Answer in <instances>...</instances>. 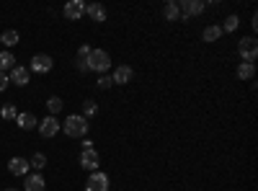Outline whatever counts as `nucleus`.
<instances>
[{
  "label": "nucleus",
  "instance_id": "nucleus-27",
  "mask_svg": "<svg viewBox=\"0 0 258 191\" xmlns=\"http://www.w3.org/2000/svg\"><path fill=\"white\" fill-rule=\"evenodd\" d=\"M88 54H91V47H88V44H83V47L78 49V57H75V59H80V62H88Z\"/></svg>",
  "mask_w": 258,
  "mask_h": 191
},
{
  "label": "nucleus",
  "instance_id": "nucleus-5",
  "mask_svg": "<svg viewBox=\"0 0 258 191\" xmlns=\"http://www.w3.org/2000/svg\"><path fill=\"white\" fill-rule=\"evenodd\" d=\"M52 68H54V62H52L49 54H34V57H31V68H29V73L47 75V73H52Z\"/></svg>",
  "mask_w": 258,
  "mask_h": 191
},
{
  "label": "nucleus",
  "instance_id": "nucleus-18",
  "mask_svg": "<svg viewBox=\"0 0 258 191\" xmlns=\"http://www.w3.org/2000/svg\"><path fill=\"white\" fill-rule=\"evenodd\" d=\"M255 75V65H253V62H240V65H238V78L240 80H250Z\"/></svg>",
  "mask_w": 258,
  "mask_h": 191
},
{
  "label": "nucleus",
  "instance_id": "nucleus-20",
  "mask_svg": "<svg viewBox=\"0 0 258 191\" xmlns=\"http://www.w3.org/2000/svg\"><path fill=\"white\" fill-rule=\"evenodd\" d=\"M0 41H3V44L6 47H16L18 44V41H21V36H18V31H3V34H0Z\"/></svg>",
  "mask_w": 258,
  "mask_h": 191
},
{
  "label": "nucleus",
  "instance_id": "nucleus-12",
  "mask_svg": "<svg viewBox=\"0 0 258 191\" xmlns=\"http://www.w3.org/2000/svg\"><path fill=\"white\" fill-rule=\"evenodd\" d=\"M85 16H88L91 21H96V24H103L106 21V8L101 3H88L85 6Z\"/></svg>",
  "mask_w": 258,
  "mask_h": 191
},
{
  "label": "nucleus",
  "instance_id": "nucleus-31",
  "mask_svg": "<svg viewBox=\"0 0 258 191\" xmlns=\"http://www.w3.org/2000/svg\"><path fill=\"white\" fill-rule=\"evenodd\" d=\"M6 191H18V188H6Z\"/></svg>",
  "mask_w": 258,
  "mask_h": 191
},
{
  "label": "nucleus",
  "instance_id": "nucleus-16",
  "mask_svg": "<svg viewBox=\"0 0 258 191\" xmlns=\"http://www.w3.org/2000/svg\"><path fill=\"white\" fill-rule=\"evenodd\" d=\"M16 124L21 126V130H36V126H39L36 116H34V114H29V111H24V114H18Z\"/></svg>",
  "mask_w": 258,
  "mask_h": 191
},
{
  "label": "nucleus",
  "instance_id": "nucleus-22",
  "mask_svg": "<svg viewBox=\"0 0 258 191\" xmlns=\"http://www.w3.org/2000/svg\"><path fill=\"white\" fill-rule=\"evenodd\" d=\"M29 165H31V168H34V171L39 173V171H41V168H44V165H47V155H44V153H34V158L29 160Z\"/></svg>",
  "mask_w": 258,
  "mask_h": 191
},
{
  "label": "nucleus",
  "instance_id": "nucleus-23",
  "mask_svg": "<svg viewBox=\"0 0 258 191\" xmlns=\"http://www.w3.org/2000/svg\"><path fill=\"white\" fill-rule=\"evenodd\" d=\"M62 98H57V96H52L49 101H47V109H49V116H57L59 111H62Z\"/></svg>",
  "mask_w": 258,
  "mask_h": 191
},
{
  "label": "nucleus",
  "instance_id": "nucleus-1",
  "mask_svg": "<svg viewBox=\"0 0 258 191\" xmlns=\"http://www.w3.org/2000/svg\"><path fill=\"white\" fill-rule=\"evenodd\" d=\"M62 132L68 135V137H73V140L85 137V135H88V119H85V116H78V114H73V116L64 119V124H62Z\"/></svg>",
  "mask_w": 258,
  "mask_h": 191
},
{
  "label": "nucleus",
  "instance_id": "nucleus-9",
  "mask_svg": "<svg viewBox=\"0 0 258 191\" xmlns=\"http://www.w3.org/2000/svg\"><path fill=\"white\" fill-rule=\"evenodd\" d=\"M29 68H21V65H16L11 73H8V80L13 83V86H18V88H24V86H29Z\"/></svg>",
  "mask_w": 258,
  "mask_h": 191
},
{
  "label": "nucleus",
  "instance_id": "nucleus-11",
  "mask_svg": "<svg viewBox=\"0 0 258 191\" xmlns=\"http://www.w3.org/2000/svg\"><path fill=\"white\" fill-rule=\"evenodd\" d=\"M132 78H135V70L129 68V65H119V68L114 70V75H111V80L116 83V86H126Z\"/></svg>",
  "mask_w": 258,
  "mask_h": 191
},
{
  "label": "nucleus",
  "instance_id": "nucleus-19",
  "mask_svg": "<svg viewBox=\"0 0 258 191\" xmlns=\"http://www.w3.org/2000/svg\"><path fill=\"white\" fill-rule=\"evenodd\" d=\"M238 26H240V18L232 13V16L225 18V24H222L220 29H222V34H232V31H238Z\"/></svg>",
  "mask_w": 258,
  "mask_h": 191
},
{
  "label": "nucleus",
  "instance_id": "nucleus-10",
  "mask_svg": "<svg viewBox=\"0 0 258 191\" xmlns=\"http://www.w3.org/2000/svg\"><path fill=\"white\" fill-rule=\"evenodd\" d=\"M80 165L85 168V171H98V165H101V158H98V153L96 150H83L80 153Z\"/></svg>",
  "mask_w": 258,
  "mask_h": 191
},
{
  "label": "nucleus",
  "instance_id": "nucleus-17",
  "mask_svg": "<svg viewBox=\"0 0 258 191\" xmlns=\"http://www.w3.org/2000/svg\"><path fill=\"white\" fill-rule=\"evenodd\" d=\"M16 68V57L11 52H0V73H11Z\"/></svg>",
  "mask_w": 258,
  "mask_h": 191
},
{
  "label": "nucleus",
  "instance_id": "nucleus-25",
  "mask_svg": "<svg viewBox=\"0 0 258 191\" xmlns=\"http://www.w3.org/2000/svg\"><path fill=\"white\" fill-rule=\"evenodd\" d=\"M93 114H98V103H96V101H83V116L88 119V116H93Z\"/></svg>",
  "mask_w": 258,
  "mask_h": 191
},
{
  "label": "nucleus",
  "instance_id": "nucleus-2",
  "mask_svg": "<svg viewBox=\"0 0 258 191\" xmlns=\"http://www.w3.org/2000/svg\"><path fill=\"white\" fill-rule=\"evenodd\" d=\"M109 68H111L109 52H106V49H91V54H88V70H93V73H106Z\"/></svg>",
  "mask_w": 258,
  "mask_h": 191
},
{
  "label": "nucleus",
  "instance_id": "nucleus-28",
  "mask_svg": "<svg viewBox=\"0 0 258 191\" xmlns=\"http://www.w3.org/2000/svg\"><path fill=\"white\" fill-rule=\"evenodd\" d=\"M8 86H11V80H8V75H6V73H0V93H3V91H6Z\"/></svg>",
  "mask_w": 258,
  "mask_h": 191
},
{
  "label": "nucleus",
  "instance_id": "nucleus-7",
  "mask_svg": "<svg viewBox=\"0 0 258 191\" xmlns=\"http://www.w3.org/2000/svg\"><path fill=\"white\" fill-rule=\"evenodd\" d=\"M59 130H62V124L57 121V116H44V119L39 121V135H41V137H47V140L54 137Z\"/></svg>",
  "mask_w": 258,
  "mask_h": 191
},
{
  "label": "nucleus",
  "instance_id": "nucleus-30",
  "mask_svg": "<svg viewBox=\"0 0 258 191\" xmlns=\"http://www.w3.org/2000/svg\"><path fill=\"white\" fill-rule=\"evenodd\" d=\"M83 150H93V142L91 140H83Z\"/></svg>",
  "mask_w": 258,
  "mask_h": 191
},
{
  "label": "nucleus",
  "instance_id": "nucleus-26",
  "mask_svg": "<svg viewBox=\"0 0 258 191\" xmlns=\"http://www.w3.org/2000/svg\"><path fill=\"white\" fill-rule=\"evenodd\" d=\"M96 86H98L101 91H109V88L114 86V80H111L109 75H101V78H98V83H96Z\"/></svg>",
  "mask_w": 258,
  "mask_h": 191
},
{
  "label": "nucleus",
  "instance_id": "nucleus-15",
  "mask_svg": "<svg viewBox=\"0 0 258 191\" xmlns=\"http://www.w3.org/2000/svg\"><path fill=\"white\" fill-rule=\"evenodd\" d=\"M163 18L165 21H181V11H178L176 0H168V3L163 6Z\"/></svg>",
  "mask_w": 258,
  "mask_h": 191
},
{
  "label": "nucleus",
  "instance_id": "nucleus-8",
  "mask_svg": "<svg viewBox=\"0 0 258 191\" xmlns=\"http://www.w3.org/2000/svg\"><path fill=\"white\" fill-rule=\"evenodd\" d=\"M62 13H64L68 21H78V18L85 16V3H83V0H70V3L62 8Z\"/></svg>",
  "mask_w": 258,
  "mask_h": 191
},
{
  "label": "nucleus",
  "instance_id": "nucleus-13",
  "mask_svg": "<svg viewBox=\"0 0 258 191\" xmlns=\"http://www.w3.org/2000/svg\"><path fill=\"white\" fill-rule=\"evenodd\" d=\"M29 160L26 158H11V163H8V171L13 173V176H26L29 173Z\"/></svg>",
  "mask_w": 258,
  "mask_h": 191
},
{
  "label": "nucleus",
  "instance_id": "nucleus-4",
  "mask_svg": "<svg viewBox=\"0 0 258 191\" xmlns=\"http://www.w3.org/2000/svg\"><path fill=\"white\" fill-rule=\"evenodd\" d=\"M238 52L243 57V62H253L255 65V57H258V41L253 36H243L240 44H238Z\"/></svg>",
  "mask_w": 258,
  "mask_h": 191
},
{
  "label": "nucleus",
  "instance_id": "nucleus-24",
  "mask_svg": "<svg viewBox=\"0 0 258 191\" xmlns=\"http://www.w3.org/2000/svg\"><path fill=\"white\" fill-rule=\"evenodd\" d=\"M0 116H3V119H18V109H16V103H6L3 106V111H0Z\"/></svg>",
  "mask_w": 258,
  "mask_h": 191
},
{
  "label": "nucleus",
  "instance_id": "nucleus-3",
  "mask_svg": "<svg viewBox=\"0 0 258 191\" xmlns=\"http://www.w3.org/2000/svg\"><path fill=\"white\" fill-rule=\"evenodd\" d=\"M176 3L181 11V21H188L191 16H202L207 11V3H202V0H176Z\"/></svg>",
  "mask_w": 258,
  "mask_h": 191
},
{
  "label": "nucleus",
  "instance_id": "nucleus-21",
  "mask_svg": "<svg viewBox=\"0 0 258 191\" xmlns=\"http://www.w3.org/2000/svg\"><path fill=\"white\" fill-rule=\"evenodd\" d=\"M220 36H222V29H220V26H207V29L202 31V39H204V41H217Z\"/></svg>",
  "mask_w": 258,
  "mask_h": 191
},
{
  "label": "nucleus",
  "instance_id": "nucleus-6",
  "mask_svg": "<svg viewBox=\"0 0 258 191\" xmlns=\"http://www.w3.org/2000/svg\"><path fill=\"white\" fill-rule=\"evenodd\" d=\"M85 191H109V176L103 171H93L85 181Z\"/></svg>",
  "mask_w": 258,
  "mask_h": 191
},
{
  "label": "nucleus",
  "instance_id": "nucleus-14",
  "mask_svg": "<svg viewBox=\"0 0 258 191\" xmlns=\"http://www.w3.org/2000/svg\"><path fill=\"white\" fill-rule=\"evenodd\" d=\"M44 178H41V173H26V181H24V188L26 191H44Z\"/></svg>",
  "mask_w": 258,
  "mask_h": 191
},
{
  "label": "nucleus",
  "instance_id": "nucleus-29",
  "mask_svg": "<svg viewBox=\"0 0 258 191\" xmlns=\"http://www.w3.org/2000/svg\"><path fill=\"white\" fill-rule=\"evenodd\" d=\"M75 68H78V73H88V62H80V59H75Z\"/></svg>",
  "mask_w": 258,
  "mask_h": 191
}]
</instances>
